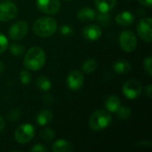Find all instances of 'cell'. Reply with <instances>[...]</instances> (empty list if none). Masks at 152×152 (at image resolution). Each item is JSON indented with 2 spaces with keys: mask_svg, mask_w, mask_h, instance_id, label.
<instances>
[{
  "mask_svg": "<svg viewBox=\"0 0 152 152\" xmlns=\"http://www.w3.org/2000/svg\"><path fill=\"white\" fill-rule=\"evenodd\" d=\"M73 150V145L65 140H58L52 146V151L53 152H71Z\"/></svg>",
  "mask_w": 152,
  "mask_h": 152,
  "instance_id": "2e32d148",
  "label": "cell"
},
{
  "mask_svg": "<svg viewBox=\"0 0 152 152\" xmlns=\"http://www.w3.org/2000/svg\"><path fill=\"white\" fill-rule=\"evenodd\" d=\"M117 115H118V118L119 119H127L130 118L131 114H132V110L130 108L128 107H119V109L117 110Z\"/></svg>",
  "mask_w": 152,
  "mask_h": 152,
  "instance_id": "603a6c76",
  "label": "cell"
},
{
  "mask_svg": "<svg viewBox=\"0 0 152 152\" xmlns=\"http://www.w3.org/2000/svg\"><path fill=\"white\" fill-rule=\"evenodd\" d=\"M36 84H37V86L38 87V89H40L43 92H47L52 87V84H51L50 79L48 77H45V76L39 77L37 79Z\"/></svg>",
  "mask_w": 152,
  "mask_h": 152,
  "instance_id": "ffe728a7",
  "label": "cell"
},
{
  "mask_svg": "<svg viewBox=\"0 0 152 152\" xmlns=\"http://www.w3.org/2000/svg\"><path fill=\"white\" fill-rule=\"evenodd\" d=\"M84 76L78 70H72L67 77V86L72 91L79 90L84 85Z\"/></svg>",
  "mask_w": 152,
  "mask_h": 152,
  "instance_id": "8fae6325",
  "label": "cell"
},
{
  "mask_svg": "<svg viewBox=\"0 0 152 152\" xmlns=\"http://www.w3.org/2000/svg\"><path fill=\"white\" fill-rule=\"evenodd\" d=\"M4 128V119L3 118V117L0 116V134L3 132Z\"/></svg>",
  "mask_w": 152,
  "mask_h": 152,
  "instance_id": "d590c367",
  "label": "cell"
},
{
  "mask_svg": "<svg viewBox=\"0 0 152 152\" xmlns=\"http://www.w3.org/2000/svg\"><path fill=\"white\" fill-rule=\"evenodd\" d=\"M34 136H35V128L30 124H23L20 126L14 133L15 141L21 144L29 142Z\"/></svg>",
  "mask_w": 152,
  "mask_h": 152,
  "instance_id": "277c9868",
  "label": "cell"
},
{
  "mask_svg": "<svg viewBox=\"0 0 152 152\" xmlns=\"http://www.w3.org/2000/svg\"><path fill=\"white\" fill-rule=\"evenodd\" d=\"M97 66H98V64H97V62H96L95 60H94V59H88V60H86L84 62V64L82 66V69H83V71L85 73L91 74V73H93L97 69Z\"/></svg>",
  "mask_w": 152,
  "mask_h": 152,
  "instance_id": "44dd1931",
  "label": "cell"
},
{
  "mask_svg": "<svg viewBox=\"0 0 152 152\" xmlns=\"http://www.w3.org/2000/svg\"><path fill=\"white\" fill-rule=\"evenodd\" d=\"M120 104H121L120 99L116 95H111V96L108 97L105 102V107H106L107 110L109 112H112V113L117 112V110L120 107Z\"/></svg>",
  "mask_w": 152,
  "mask_h": 152,
  "instance_id": "e0dca14e",
  "label": "cell"
},
{
  "mask_svg": "<svg viewBox=\"0 0 152 152\" xmlns=\"http://www.w3.org/2000/svg\"><path fill=\"white\" fill-rule=\"evenodd\" d=\"M97 21L102 26L107 27L110 23V21H111V15L109 12H99V14L97 15Z\"/></svg>",
  "mask_w": 152,
  "mask_h": 152,
  "instance_id": "7402d4cb",
  "label": "cell"
},
{
  "mask_svg": "<svg viewBox=\"0 0 152 152\" xmlns=\"http://www.w3.org/2000/svg\"><path fill=\"white\" fill-rule=\"evenodd\" d=\"M20 116V111L19 109H12L7 113V118L10 121H12V122L18 120Z\"/></svg>",
  "mask_w": 152,
  "mask_h": 152,
  "instance_id": "4316f807",
  "label": "cell"
},
{
  "mask_svg": "<svg viewBox=\"0 0 152 152\" xmlns=\"http://www.w3.org/2000/svg\"><path fill=\"white\" fill-rule=\"evenodd\" d=\"M45 63V53L41 47L34 46L28 50L25 54L23 64L26 69L37 71L41 69Z\"/></svg>",
  "mask_w": 152,
  "mask_h": 152,
  "instance_id": "6da1fadb",
  "label": "cell"
},
{
  "mask_svg": "<svg viewBox=\"0 0 152 152\" xmlns=\"http://www.w3.org/2000/svg\"><path fill=\"white\" fill-rule=\"evenodd\" d=\"M28 31V24L25 20H19L13 23L9 28V37L12 40H20Z\"/></svg>",
  "mask_w": 152,
  "mask_h": 152,
  "instance_id": "9c48e42d",
  "label": "cell"
},
{
  "mask_svg": "<svg viewBox=\"0 0 152 152\" xmlns=\"http://www.w3.org/2000/svg\"><path fill=\"white\" fill-rule=\"evenodd\" d=\"M10 52L14 56H20V55H22L24 53L25 48H24V46L22 45L14 43V44H12L11 45V46H10Z\"/></svg>",
  "mask_w": 152,
  "mask_h": 152,
  "instance_id": "cb8c5ba5",
  "label": "cell"
},
{
  "mask_svg": "<svg viewBox=\"0 0 152 152\" xmlns=\"http://www.w3.org/2000/svg\"><path fill=\"white\" fill-rule=\"evenodd\" d=\"M151 63H152V57L151 56H149L147 58L144 59L143 61V68H144V70L147 72L148 75L151 76L152 75V67H151Z\"/></svg>",
  "mask_w": 152,
  "mask_h": 152,
  "instance_id": "83f0119b",
  "label": "cell"
},
{
  "mask_svg": "<svg viewBox=\"0 0 152 152\" xmlns=\"http://www.w3.org/2000/svg\"><path fill=\"white\" fill-rule=\"evenodd\" d=\"M57 28V21L53 17H41L33 24L34 33L40 37H48L53 35Z\"/></svg>",
  "mask_w": 152,
  "mask_h": 152,
  "instance_id": "7a4b0ae2",
  "label": "cell"
},
{
  "mask_svg": "<svg viewBox=\"0 0 152 152\" xmlns=\"http://www.w3.org/2000/svg\"><path fill=\"white\" fill-rule=\"evenodd\" d=\"M55 136V134H54V131L51 128H45L44 130H42L40 132V138L44 141H51L54 138Z\"/></svg>",
  "mask_w": 152,
  "mask_h": 152,
  "instance_id": "d4e9b609",
  "label": "cell"
},
{
  "mask_svg": "<svg viewBox=\"0 0 152 152\" xmlns=\"http://www.w3.org/2000/svg\"><path fill=\"white\" fill-rule=\"evenodd\" d=\"M8 45L9 43H8V39L6 38V37L3 35L2 33H0V54L8 48Z\"/></svg>",
  "mask_w": 152,
  "mask_h": 152,
  "instance_id": "f1b7e54d",
  "label": "cell"
},
{
  "mask_svg": "<svg viewBox=\"0 0 152 152\" xmlns=\"http://www.w3.org/2000/svg\"><path fill=\"white\" fill-rule=\"evenodd\" d=\"M31 75L28 71L27 70H21L20 71V82L21 84L23 85H28L31 81Z\"/></svg>",
  "mask_w": 152,
  "mask_h": 152,
  "instance_id": "484cf974",
  "label": "cell"
},
{
  "mask_svg": "<svg viewBox=\"0 0 152 152\" xmlns=\"http://www.w3.org/2000/svg\"><path fill=\"white\" fill-rule=\"evenodd\" d=\"M4 70V64L2 61H0V74H1Z\"/></svg>",
  "mask_w": 152,
  "mask_h": 152,
  "instance_id": "8d00e7d4",
  "label": "cell"
},
{
  "mask_svg": "<svg viewBox=\"0 0 152 152\" xmlns=\"http://www.w3.org/2000/svg\"><path fill=\"white\" fill-rule=\"evenodd\" d=\"M53 119V113L49 110H42L37 117V123L39 126H45L48 125Z\"/></svg>",
  "mask_w": 152,
  "mask_h": 152,
  "instance_id": "ac0fdd59",
  "label": "cell"
},
{
  "mask_svg": "<svg viewBox=\"0 0 152 152\" xmlns=\"http://www.w3.org/2000/svg\"><path fill=\"white\" fill-rule=\"evenodd\" d=\"M113 69L118 74H126L131 70V65L126 61H118L114 63Z\"/></svg>",
  "mask_w": 152,
  "mask_h": 152,
  "instance_id": "d6986e66",
  "label": "cell"
},
{
  "mask_svg": "<svg viewBox=\"0 0 152 152\" xmlns=\"http://www.w3.org/2000/svg\"><path fill=\"white\" fill-rule=\"evenodd\" d=\"M37 7L40 12L47 14H55L61 9L60 0H37Z\"/></svg>",
  "mask_w": 152,
  "mask_h": 152,
  "instance_id": "30bf717a",
  "label": "cell"
},
{
  "mask_svg": "<svg viewBox=\"0 0 152 152\" xmlns=\"http://www.w3.org/2000/svg\"><path fill=\"white\" fill-rule=\"evenodd\" d=\"M117 4V0H94V5L99 12H109Z\"/></svg>",
  "mask_w": 152,
  "mask_h": 152,
  "instance_id": "9a60e30c",
  "label": "cell"
},
{
  "mask_svg": "<svg viewBox=\"0 0 152 152\" xmlns=\"http://www.w3.org/2000/svg\"><path fill=\"white\" fill-rule=\"evenodd\" d=\"M119 45L122 50L131 53L135 50L137 45V38L135 34L131 30H124L119 35Z\"/></svg>",
  "mask_w": 152,
  "mask_h": 152,
  "instance_id": "5b68a950",
  "label": "cell"
},
{
  "mask_svg": "<svg viewBox=\"0 0 152 152\" xmlns=\"http://www.w3.org/2000/svg\"><path fill=\"white\" fill-rule=\"evenodd\" d=\"M151 142H140L137 143V146L138 147H151Z\"/></svg>",
  "mask_w": 152,
  "mask_h": 152,
  "instance_id": "e575fe53",
  "label": "cell"
},
{
  "mask_svg": "<svg viewBox=\"0 0 152 152\" xmlns=\"http://www.w3.org/2000/svg\"><path fill=\"white\" fill-rule=\"evenodd\" d=\"M102 28L95 24L87 25L83 29L84 37L89 41H96L102 37Z\"/></svg>",
  "mask_w": 152,
  "mask_h": 152,
  "instance_id": "7c38bea8",
  "label": "cell"
},
{
  "mask_svg": "<svg viewBox=\"0 0 152 152\" xmlns=\"http://www.w3.org/2000/svg\"><path fill=\"white\" fill-rule=\"evenodd\" d=\"M18 14L17 5L11 1H4L0 4V21L13 20Z\"/></svg>",
  "mask_w": 152,
  "mask_h": 152,
  "instance_id": "52a82bcc",
  "label": "cell"
},
{
  "mask_svg": "<svg viewBox=\"0 0 152 152\" xmlns=\"http://www.w3.org/2000/svg\"><path fill=\"white\" fill-rule=\"evenodd\" d=\"M43 100H44L45 103H46V104H51L53 102V97L50 94H46L45 96H44Z\"/></svg>",
  "mask_w": 152,
  "mask_h": 152,
  "instance_id": "1f68e13d",
  "label": "cell"
},
{
  "mask_svg": "<svg viewBox=\"0 0 152 152\" xmlns=\"http://www.w3.org/2000/svg\"><path fill=\"white\" fill-rule=\"evenodd\" d=\"M65 1H69V0H65Z\"/></svg>",
  "mask_w": 152,
  "mask_h": 152,
  "instance_id": "74e56055",
  "label": "cell"
},
{
  "mask_svg": "<svg viewBox=\"0 0 152 152\" xmlns=\"http://www.w3.org/2000/svg\"><path fill=\"white\" fill-rule=\"evenodd\" d=\"M30 151L32 152H47V149L43 144H36L31 149Z\"/></svg>",
  "mask_w": 152,
  "mask_h": 152,
  "instance_id": "4dcf8cb0",
  "label": "cell"
},
{
  "mask_svg": "<svg viewBox=\"0 0 152 152\" xmlns=\"http://www.w3.org/2000/svg\"><path fill=\"white\" fill-rule=\"evenodd\" d=\"M61 33L63 36H70L73 34V29L69 25H62L61 27Z\"/></svg>",
  "mask_w": 152,
  "mask_h": 152,
  "instance_id": "f546056e",
  "label": "cell"
},
{
  "mask_svg": "<svg viewBox=\"0 0 152 152\" xmlns=\"http://www.w3.org/2000/svg\"><path fill=\"white\" fill-rule=\"evenodd\" d=\"M139 37L145 42H151L152 40V20L151 17L142 19L136 27Z\"/></svg>",
  "mask_w": 152,
  "mask_h": 152,
  "instance_id": "ba28073f",
  "label": "cell"
},
{
  "mask_svg": "<svg viewBox=\"0 0 152 152\" xmlns=\"http://www.w3.org/2000/svg\"><path fill=\"white\" fill-rule=\"evenodd\" d=\"M151 91H152V86L151 85H148V86H146V88H145V94H146V95H147L149 98H151Z\"/></svg>",
  "mask_w": 152,
  "mask_h": 152,
  "instance_id": "836d02e7",
  "label": "cell"
},
{
  "mask_svg": "<svg viewBox=\"0 0 152 152\" xmlns=\"http://www.w3.org/2000/svg\"><path fill=\"white\" fill-rule=\"evenodd\" d=\"M115 20L119 26H130L134 21V16L131 12L125 11L118 13Z\"/></svg>",
  "mask_w": 152,
  "mask_h": 152,
  "instance_id": "5bb4252c",
  "label": "cell"
},
{
  "mask_svg": "<svg viewBox=\"0 0 152 152\" xmlns=\"http://www.w3.org/2000/svg\"><path fill=\"white\" fill-rule=\"evenodd\" d=\"M77 19L83 22H89L95 19V12L91 7H82L77 12Z\"/></svg>",
  "mask_w": 152,
  "mask_h": 152,
  "instance_id": "4fadbf2b",
  "label": "cell"
},
{
  "mask_svg": "<svg viewBox=\"0 0 152 152\" xmlns=\"http://www.w3.org/2000/svg\"><path fill=\"white\" fill-rule=\"evenodd\" d=\"M141 4L147 6V7H151L152 5V0H138Z\"/></svg>",
  "mask_w": 152,
  "mask_h": 152,
  "instance_id": "d6a6232c",
  "label": "cell"
},
{
  "mask_svg": "<svg viewBox=\"0 0 152 152\" xmlns=\"http://www.w3.org/2000/svg\"><path fill=\"white\" fill-rule=\"evenodd\" d=\"M142 91V83L137 79H130L125 83L122 88L123 94L130 100L139 97Z\"/></svg>",
  "mask_w": 152,
  "mask_h": 152,
  "instance_id": "8992f818",
  "label": "cell"
},
{
  "mask_svg": "<svg viewBox=\"0 0 152 152\" xmlns=\"http://www.w3.org/2000/svg\"><path fill=\"white\" fill-rule=\"evenodd\" d=\"M112 122V117L109 111L97 110L94 112L89 118V126L94 131H101L108 127Z\"/></svg>",
  "mask_w": 152,
  "mask_h": 152,
  "instance_id": "3957f363",
  "label": "cell"
}]
</instances>
